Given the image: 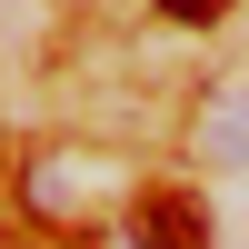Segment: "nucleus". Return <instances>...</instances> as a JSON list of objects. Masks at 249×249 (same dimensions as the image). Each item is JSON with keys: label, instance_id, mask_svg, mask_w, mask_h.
<instances>
[{"label": "nucleus", "instance_id": "1", "mask_svg": "<svg viewBox=\"0 0 249 249\" xmlns=\"http://www.w3.org/2000/svg\"><path fill=\"white\" fill-rule=\"evenodd\" d=\"M130 239H140V249H210V219H199L190 199H170V190H160V199H140Z\"/></svg>", "mask_w": 249, "mask_h": 249}]
</instances>
